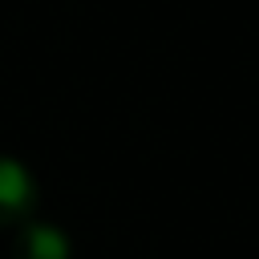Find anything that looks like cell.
Instances as JSON below:
<instances>
[{
	"mask_svg": "<svg viewBox=\"0 0 259 259\" xmlns=\"http://www.w3.org/2000/svg\"><path fill=\"white\" fill-rule=\"evenodd\" d=\"M36 178L24 162L0 154V227H20L36 210Z\"/></svg>",
	"mask_w": 259,
	"mask_h": 259,
	"instance_id": "cell-1",
	"label": "cell"
},
{
	"mask_svg": "<svg viewBox=\"0 0 259 259\" xmlns=\"http://www.w3.org/2000/svg\"><path fill=\"white\" fill-rule=\"evenodd\" d=\"M73 243L57 223H40V219H24L16 227L12 239V259H69Z\"/></svg>",
	"mask_w": 259,
	"mask_h": 259,
	"instance_id": "cell-2",
	"label": "cell"
}]
</instances>
